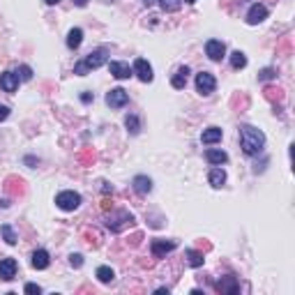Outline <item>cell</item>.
<instances>
[{
  "instance_id": "cell-1",
  "label": "cell",
  "mask_w": 295,
  "mask_h": 295,
  "mask_svg": "<svg viewBox=\"0 0 295 295\" xmlns=\"http://www.w3.org/2000/svg\"><path fill=\"white\" fill-rule=\"evenodd\" d=\"M265 146V134H263L261 129L251 127V125H242L240 127V148L242 152L247 154V157H256V154L263 150Z\"/></svg>"
},
{
  "instance_id": "cell-2",
  "label": "cell",
  "mask_w": 295,
  "mask_h": 295,
  "mask_svg": "<svg viewBox=\"0 0 295 295\" xmlns=\"http://www.w3.org/2000/svg\"><path fill=\"white\" fill-rule=\"evenodd\" d=\"M134 224V215L129 212V210H113L111 215L106 217V226L113 231V233H120V231H125L127 226H132Z\"/></svg>"
},
{
  "instance_id": "cell-3",
  "label": "cell",
  "mask_w": 295,
  "mask_h": 295,
  "mask_svg": "<svg viewBox=\"0 0 295 295\" xmlns=\"http://www.w3.org/2000/svg\"><path fill=\"white\" fill-rule=\"evenodd\" d=\"M55 205L60 210H65V212H74V210L81 205V194H76V192H60V194L55 196Z\"/></svg>"
},
{
  "instance_id": "cell-4",
  "label": "cell",
  "mask_w": 295,
  "mask_h": 295,
  "mask_svg": "<svg viewBox=\"0 0 295 295\" xmlns=\"http://www.w3.org/2000/svg\"><path fill=\"white\" fill-rule=\"evenodd\" d=\"M217 88V79L210 72H198L196 74V90L201 95H212Z\"/></svg>"
},
{
  "instance_id": "cell-5",
  "label": "cell",
  "mask_w": 295,
  "mask_h": 295,
  "mask_svg": "<svg viewBox=\"0 0 295 295\" xmlns=\"http://www.w3.org/2000/svg\"><path fill=\"white\" fill-rule=\"evenodd\" d=\"M205 55H208L212 62H221L226 58V47L221 40H208L205 42Z\"/></svg>"
},
{
  "instance_id": "cell-6",
  "label": "cell",
  "mask_w": 295,
  "mask_h": 295,
  "mask_svg": "<svg viewBox=\"0 0 295 295\" xmlns=\"http://www.w3.org/2000/svg\"><path fill=\"white\" fill-rule=\"evenodd\" d=\"M127 101H129V93H127V90H122V88H113V90H108L106 104H108L111 108H122V106H127Z\"/></svg>"
},
{
  "instance_id": "cell-7",
  "label": "cell",
  "mask_w": 295,
  "mask_h": 295,
  "mask_svg": "<svg viewBox=\"0 0 295 295\" xmlns=\"http://www.w3.org/2000/svg\"><path fill=\"white\" fill-rule=\"evenodd\" d=\"M175 247H178L175 240H152L150 242V251H152L154 258H164V256L171 254Z\"/></svg>"
},
{
  "instance_id": "cell-8",
  "label": "cell",
  "mask_w": 295,
  "mask_h": 295,
  "mask_svg": "<svg viewBox=\"0 0 295 295\" xmlns=\"http://www.w3.org/2000/svg\"><path fill=\"white\" fill-rule=\"evenodd\" d=\"M265 19H268V7L265 5L254 2V5L249 7V12H247V23L249 26H258V23H263Z\"/></svg>"
},
{
  "instance_id": "cell-9",
  "label": "cell",
  "mask_w": 295,
  "mask_h": 295,
  "mask_svg": "<svg viewBox=\"0 0 295 295\" xmlns=\"http://www.w3.org/2000/svg\"><path fill=\"white\" fill-rule=\"evenodd\" d=\"M132 72H134L136 76L143 81V83H150V81L154 79L152 67H150V62H148L146 58H136V60H134V69H132Z\"/></svg>"
},
{
  "instance_id": "cell-10",
  "label": "cell",
  "mask_w": 295,
  "mask_h": 295,
  "mask_svg": "<svg viewBox=\"0 0 295 295\" xmlns=\"http://www.w3.org/2000/svg\"><path fill=\"white\" fill-rule=\"evenodd\" d=\"M16 270H19V265L14 258H0V279L2 282H12L16 277Z\"/></svg>"
},
{
  "instance_id": "cell-11",
  "label": "cell",
  "mask_w": 295,
  "mask_h": 295,
  "mask_svg": "<svg viewBox=\"0 0 295 295\" xmlns=\"http://www.w3.org/2000/svg\"><path fill=\"white\" fill-rule=\"evenodd\" d=\"M106 49H97V51H90V53L86 55V67L88 69H97V67H101L104 62H106Z\"/></svg>"
},
{
  "instance_id": "cell-12",
  "label": "cell",
  "mask_w": 295,
  "mask_h": 295,
  "mask_svg": "<svg viewBox=\"0 0 295 295\" xmlns=\"http://www.w3.org/2000/svg\"><path fill=\"white\" fill-rule=\"evenodd\" d=\"M108 72L113 74L115 79H120V81H125V79H129L132 76V67H129L127 62H118V60H113V62H108Z\"/></svg>"
},
{
  "instance_id": "cell-13",
  "label": "cell",
  "mask_w": 295,
  "mask_h": 295,
  "mask_svg": "<svg viewBox=\"0 0 295 295\" xmlns=\"http://www.w3.org/2000/svg\"><path fill=\"white\" fill-rule=\"evenodd\" d=\"M0 88H2L5 93H16V88H19V76L14 72H2L0 74Z\"/></svg>"
},
{
  "instance_id": "cell-14",
  "label": "cell",
  "mask_w": 295,
  "mask_h": 295,
  "mask_svg": "<svg viewBox=\"0 0 295 295\" xmlns=\"http://www.w3.org/2000/svg\"><path fill=\"white\" fill-rule=\"evenodd\" d=\"M217 291H219V293H238V291H240V284H238V279H235V277H221L219 282H217Z\"/></svg>"
},
{
  "instance_id": "cell-15",
  "label": "cell",
  "mask_w": 295,
  "mask_h": 295,
  "mask_svg": "<svg viewBox=\"0 0 295 295\" xmlns=\"http://www.w3.org/2000/svg\"><path fill=\"white\" fill-rule=\"evenodd\" d=\"M132 187H134L136 194L146 196V194H150V192H152V180H150L148 175H136L134 180H132Z\"/></svg>"
},
{
  "instance_id": "cell-16",
  "label": "cell",
  "mask_w": 295,
  "mask_h": 295,
  "mask_svg": "<svg viewBox=\"0 0 295 295\" xmlns=\"http://www.w3.org/2000/svg\"><path fill=\"white\" fill-rule=\"evenodd\" d=\"M205 161L212 164V166H221V164L228 161V154L224 152V150H217V148H208V150H205Z\"/></svg>"
},
{
  "instance_id": "cell-17",
  "label": "cell",
  "mask_w": 295,
  "mask_h": 295,
  "mask_svg": "<svg viewBox=\"0 0 295 295\" xmlns=\"http://www.w3.org/2000/svg\"><path fill=\"white\" fill-rule=\"evenodd\" d=\"M33 268L35 270H47L49 263H51V258H49V251L47 249H37V251H33Z\"/></svg>"
},
{
  "instance_id": "cell-18",
  "label": "cell",
  "mask_w": 295,
  "mask_h": 295,
  "mask_svg": "<svg viewBox=\"0 0 295 295\" xmlns=\"http://www.w3.org/2000/svg\"><path fill=\"white\" fill-rule=\"evenodd\" d=\"M221 141V129L219 127H208V129H203V134H201V143L203 146H215V143Z\"/></svg>"
},
{
  "instance_id": "cell-19",
  "label": "cell",
  "mask_w": 295,
  "mask_h": 295,
  "mask_svg": "<svg viewBox=\"0 0 295 295\" xmlns=\"http://www.w3.org/2000/svg\"><path fill=\"white\" fill-rule=\"evenodd\" d=\"M187 76H189V67H180L178 72L173 74V79H171V86L175 90H182V88L187 86Z\"/></svg>"
},
{
  "instance_id": "cell-20",
  "label": "cell",
  "mask_w": 295,
  "mask_h": 295,
  "mask_svg": "<svg viewBox=\"0 0 295 295\" xmlns=\"http://www.w3.org/2000/svg\"><path fill=\"white\" fill-rule=\"evenodd\" d=\"M208 180H210V185H212L215 189L224 187V182H226V171H224V168H212L210 175H208Z\"/></svg>"
},
{
  "instance_id": "cell-21",
  "label": "cell",
  "mask_w": 295,
  "mask_h": 295,
  "mask_svg": "<svg viewBox=\"0 0 295 295\" xmlns=\"http://www.w3.org/2000/svg\"><path fill=\"white\" fill-rule=\"evenodd\" d=\"M81 42H83V30H81V28H72L67 35V47L72 49V51H76V49L81 47Z\"/></svg>"
},
{
  "instance_id": "cell-22",
  "label": "cell",
  "mask_w": 295,
  "mask_h": 295,
  "mask_svg": "<svg viewBox=\"0 0 295 295\" xmlns=\"http://www.w3.org/2000/svg\"><path fill=\"white\" fill-rule=\"evenodd\" d=\"M185 256H187V263L192 265V268H201L203 261H205L203 251H196V249H187V251H185Z\"/></svg>"
},
{
  "instance_id": "cell-23",
  "label": "cell",
  "mask_w": 295,
  "mask_h": 295,
  "mask_svg": "<svg viewBox=\"0 0 295 295\" xmlns=\"http://www.w3.org/2000/svg\"><path fill=\"white\" fill-rule=\"evenodd\" d=\"M125 127H127V132H129L132 136L139 134V132H141V120H139V115L129 113L127 118H125Z\"/></svg>"
},
{
  "instance_id": "cell-24",
  "label": "cell",
  "mask_w": 295,
  "mask_h": 295,
  "mask_svg": "<svg viewBox=\"0 0 295 295\" xmlns=\"http://www.w3.org/2000/svg\"><path fill=\"white\" fill-rule=\"evenodd\" d=\"M95 275H97V279H99L101 284H111V282L115 279V272H113L111 268H108V265H99Z\"/></svg>"
},
{
  "instance_id": "cell-25",
  "label": "cell",
  "mask_w": 295,
  "mask_h": 295,
  "mask_svg": "<svg viewBox=\"0 0 295 295\" xmlns=\"http://www.w3.org/2000/svg\"><path fill=\"white\" fill-rule=\"evenodd\" d=\"M0 235H2V240H5L7 245H16V242H19V235L14 233V228L9 226V224H2V226H0Z\"/></svg>"
},
{
  "instance_id": "cell-26",
  "label": "cell",
  "mask_w": 295,
  "mask_h": 295,
  "mask_svg": "<svg viewBox=\"0 0 295 295\" xmlns=\"http://www.w3.org/2000/svg\"><path fill=\"white\" fill-rule=\"evenodd\" d=\"M231 67L233 69L247 67V55L242 53V51H233V53H231Z\"/></svg>"
},
{
  "instance_id": "cell-27",
  "label": "cell",
  "mask_w": 295,
  "mask_h": 295,
  "mask_svg": "<svg viewBox=\"0 0 295 295\" xmlns=\"http://www.w3.org/2000/svg\"><path fill=\"white\" fill-rule=\"evenodd\" d=\"M157 2H159V7L164 12H178L185 0H157Z\"/></svg>"
},
{
  "instance_id": "cell-28",
  "label": "cell",
  "mask_w": 295,
  "mask_h": 295,
  "mask_svg": "<svg viewBox=\"0 0 295 295\" xmlns=\"http://www.w3.org/2000/svg\"><path fill=\"white\" fill-rule=\"evenodd\" d=\"M265 99H270V101H282L284 99V93L279 90V88H272V86H268L265 88Z\"/></svg>"
},
{
  "instance_id": "cell-29",
  "label": "cell",
  "mask_w": 295,
  "mask_h": 295,
  "mask_svg": "<svg viewBox=\"0 0 295 295\" xmlns=\"http://www.w3.org/2000/svg\"><path fill=\"white\" fill-rule=\"evenodd\" d=\"M272 79H277V69L265 67V69L258 72V81H272Z\"/></svg>"
},
{
  "instance_id": "cell-30",
  "label": "cell",
  "mask_w": 295,
  "mask_h": 295,
  "mask_svg": "<svg viewBox=\"0 0 295 295\" xmlns=\"http://www.w3.org/2000/svg\"><path fill=\"white\" fill-rule=\"evenodd\" d=\"M16 76H19V81H30L33 79V69L28 67V65H21L19 72H16Z\"/></svg>"
},
{
  "instance_id": "cell-31",
  "label": "cell",
  "mask_w": 295,
  "mask_h": 295,
  "mask_svg": "<svg viewBox=\"0 0 295 295\" xmlns=\"http://www.w3.org/2000/svg\"><path fill=\"white\" fill-rule=\"evenodd\" d=\"M90 72V69L86 67V62L81 60V62H76V65H74V74H79V76H86V74Z\"/></svg>"
},
{
  "instance_id": "cell-32",
  "label": "cell",
  "mask_w": 295,
  "mask_h": 295,
  "mask_svg": "<svg viewBox=\"0 0 295 295\" xmlns=\"http://www.w3.org/2000/svg\"><path fill=\"white\" fill-rule=\"evenodd\" d=\"M23 291H26L28 295H40L42 286H37V284H26V289H23Z\"/></svg>"
},
{
  "instance_id": "cell-33",
  "label": "cell",
  "mask_w": 295,
  "mask_h": 295,
  "mask_svg": "<svg viewBox=\"0 0 295 295\" xmlns=\"http://www.w3.org/2000/svg\"><path fill=\"white\" fill-rule=\"evenodd\" d=\"M69 263H72V268H81V265H83V256H81V254H72V256H69Z\"/></svg>"
},
{
  "instance_id": "cell-34",
  "label": "cell",
  "mask_w": 295,
  "mask_h": 295,
  "mask_svg": "<svg viewBox=\"0 0 295 295\" xmlns=\"http://www.w3.org/2000/svg\"><path fill=\"white\" fill-rule=\"evenodd\" d=\"M9 118V106H5V104H0V122L7 120Z\"/></svg>"
},
{
  "instance_id": "cell-35",
  "label": "cell",
  "mask_w": 295,
  "mask_h": 295,
  "mask_svg": "<svg viewBox=\"0 0 295 295\" xmlns=\"http://www.w3.org/2000/svg\"><path fill=\"white\" fill-rule=\"evenodd\" d=\"M93 99H95V97H93L90 93H83V95H81V101H83V104H90Z\"/></svg>"
},
{
  "instance_id": "cell-36",
  "label": "cell",
  "mask_w": 295,
  "mask_h": 295,
  "mask_svg": "<svg viewBox=\"0 0 295 295\" xmlns=\"http://www.w3.org/2000/svg\"><path fill=\"white\" fill-rule=\"evenodd\" d=\"M74 5H76V7H86L88 0H74Z\"/></svg>"
},
{
  "instance_id": "cell-37",
  "label": "cell",
  "mask_w": 295,
  "mask_h": 295,
  "mask_svg": "<svg viewBox=\"0 0 295 295\" xmlns=\"http://www.w3.org/2000/svg\"><path fill=\"white\" fill-rule=\"evenodd\" d=\"M154 2H157V0H143V5H146V7H150V5H154Z\"/></svg>"
},
{
  "instance_id": "cell-38",
  "label": "cell",
  "mask_w": 295,
  "mask_h": 295,
  "mask_svg": "<svg viewBox=\"0 0 295 295\" xmlns=\"http://www.w3.org/2000/svg\"><path fill=\"white\" fill-rule=\"evenodd\" d=\"M44 2H47V5H58L60 0H44Z\"/></svg>"
},
{
  "instance_id": "cell-39",
  "label": "cell",
  "mask_w": 295,
  "mask_h": 295,
  "mask_svg": "<svg viewBox=\"0 0 295 295\" xmlns=\"http://www.w3.org/2000/svg\"><path fill=\"white\" fill-rule=\"evenodd\" d=\"M185 2H189V5H192V2H196V0H185Z\"/></svg>"
},
{
  "instance_id": "cell-40",
  "label": "cell",
  "mask_w": 295,
  "mask_h": 295,
  "mask_svg": "<svg viewBox=\"0 0 295 295\" xmlns=\"http://www.w3.org/2000/svg\"><path fill=\"white\" fill-rule=\"evenodd\" d=\"M104 2H115V0H104Z\"/></svg>"
}]
</instances>
